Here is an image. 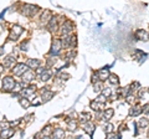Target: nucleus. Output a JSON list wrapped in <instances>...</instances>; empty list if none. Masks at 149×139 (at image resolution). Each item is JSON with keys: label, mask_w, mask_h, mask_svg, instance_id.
<instances>
[{"label": "nucleus", "mask_w": 149, "mask_h": 139, "mask_svg": "<svg viewBox=\"0 0 149 139\" xmlns=\"http://www.w3.org/2000/svg\"><path fill=\"white\" fill-rule=\"evenodd\" d=\"M14 86H15V81H14L13 77L8 76V77H5L3 80V91L4 92H11V91H14Z\"/></svg>", "instance_id": "f257e3e1"}, {"label": "nucleus", "mask_w": 149, "mask_h": 139, "mask_svg": "<svg viewBox=\"0 0 149 139\" xmlns=\"http://www.w3.org/2000/svg\"><path fill=\"white\" fill-rule=\"evenodd\" d=\"M39 8L35 6V5H31V4H25L24 8H23V14L26 15V16H34L36 13H37Z\"/></svg>", "instance_id": "f03ea898"}, {"label": "nucleus", "mask_w": 149, "mask_h": 139, "mask_svg": "<svg viewBox=\"0 0 149 139\" xmlns=\"http://www.w3.org/2000/svg\"><path fill=\"white\" fill-rule=\"evenodd\" d=\"M23 31H24V29L21 27V26H19V25H15V26H13V29H11V31H10V35H9V39L10 40H17V37L23 34Z\"/></svg>", "instance_id": "7ed1b4c3"}, {"label": "nucleus", "mask_w": 149, "mask_h": 139, "mask_svg": "<svg viewBox=\"0 0 149 139\" xmlns=\"http://www.w3.org/2000/svg\"><path fill=\"white\" fill-rule=\"evenodd\" d=\"M27 65L26 63H17V65L13 68V72L15 76H23V74L27 71Z\"/></svg>", "instance_id": "20e7f679"}, {"label": "nucleus", "mask_w": 149, "mask_h": 139, "mask_svg": "<svg viewBox=\"0 0 149 139\" xmlns=\"http://www.w3.org/2000/svg\"><path fill=\"white\" fill-rule=\"evenodd\" d=\"M62 49V42H61V40H55L54 42H52V47H51V51H50V53L52 56H56V55H58V52H60V50Z\"/></svg>", "instance_id": "39448f33"}, {"label": "nucleus", "mask_w": 149, "mask_h": 139, "mask_svg": "<svg viewBox=\"0 0 149 139\" xmlns=\"http://www.w3.org/2000/svg\"><path fill=\"white\" fill-rule=\"evenodd\" d=\"M15 62H16L15 56H14V55H9V56H6L5 60H4V65H5V67H13V66L15 65Z\"/></svg>", "instance_id": "423d86ee"}, {"label": "nucleus", "mask_w": 149, "mask_h": 139, "mask_svg": "<svg viewBox=\"0 0 149 139\" xmlns=\"http://www.w3.org/2000/svg\"><path fill=\"white\" fill-rule=\"evenodd\" d=\"M83 131L92 137V135H93V132H94V125H93L90 121H88V122H84V124H83Z\"/></svg>", "instance_id": "0eeeda50"}, {"label": "nucleus", "mask_w": 149, "mask_h": 139, "mask_svg": "<svg viewBox=\"0 0 149 139\" xmlns=\"http://www.w3.org/2000/svg\"><path fill=\"white\" fill-rule=\"evenodd\" d=\"M72 27H73L72 23H70V21H66V23L61 26V33H62V35H68V33L72 30Z\"/></svg>", "instance_id": "6e6552de"}, {"label": "nucleus", "mask_w": 149, "mask_h": 139, "mask_svg": "<svg viewBox=\"0 0 149 139\" xmlns=\"http://www.w3.org/2000/svg\"><path fill=\"white\" fill-rule=\"evenodd\" d=\"M35 78V73L33 71H26L24 74H23V81H25L26 83H30V82H33V80Z\"/></svg>", "instance_id": "1a4fd4ad"}, {"label": "nucleus", "mask_w": 149, "mask_h": 139, "mask_svg": "<svg viewBox=\"0 0 149 139\" xmlns=\"http://www.w3.org/2000/svg\"><path fill=\"white\" fill-rule=\"evenodd\" d=\"M35 86H30V87H26V88H23L20 91V94L23 96V97H27V96H31L34 92H35Z\"/></svg>", "instance_id": "9d476101"}, {"label": "nucleus", "mask_w": 149, "mask_h": 139, "mask_svg": "<svg viewBox=\"0 0 149 139\" xmlns=\"http://www.w3.org/2000/svg\"><path fill=\"white\" fill-rule=\"evenodd\" d=\"M40 60H36V58H29L26 61V65L29 66V68H37L40 67Z\"/></svg>", "instance_id": "9b49d317"}, {"label": "nucleus", "mask_w": 149, "mask_h": 139, "mask_svg": "<svg viewBox=\"0 0 149 139\" xmlns=\"http://www.w3.org/2000/svg\"><path fill=\"white\" fill-rule=\"evenodd\" d=\"M90 107H91V108H92L93 111L98 112V111L103 109L104 103H102V102H98V101H92V102H91V104H90Z\"/></svg>", "instance_id": "f8f14e48"}, {"label": "nucleus", "mask_w": 149, "mask_h": 139, "mask_svg": "<svg viewBox=\"0 0 149 139\" xmlns=\"http://www.w3.org/2000/svg\"><path fill=\"white\" fill-rule=\"evenodd\" d=\"M97 74H98V78H99L101 81H103V80H108V77H109V72H108L107 68H102V70H99V71L97 72Z\"/></svg>", "instance_id": "ddd939ff"}, {"label": "nucleus", "mask_w": 149, "mask_h": 139, "mask_svg": "<svg viewBox=\"0 0 149 139\" xmlns=\"http://www.w3.org/2000/svg\"><path fill=\"white\" fill-rule=\"evenodd\" d=\"M137 37L139 40H142V41H148L149 40V34L144 30H138L137 31Z\"/></svg>", "instance_id": "4468645a"}, {"label": "nucleus", "mask_w": 149, "mask_h": 139, "mask_svg": "<svg viewBox=\"0 0 149 139\" xmlns=\"http://www.w3.org/2000/svg\"><path fill=\"white\" fill-rule=\"evenodd\" d=\"M52 97H54V92L52 91L45 90L44 92H42V102H49Z\"/></svg>", "instance_id": "2eb2a0df"}, {"label": "nucleus", "mask_w": 149, "mask_h": 139, "mask_svg": "<svg viewBox=\"0 0 149 139\" xmlns=\"http://www.w3.org/2000/svg\"><path fill=\"white\" fill-rule=\"evenodd\" d=\"M52 19V14L50 10H45V13L41 15V21L42 23H45V24H49V21Z\"/></svg>", "instance_id": "dca6fc26"}, {"label": "nucleus", "mask_w": 149, "mask_h": 139, "mask_svg": "<svg viewBox=\"0 0 149 139\" xmlns=\"http://www.w3.org/2000/svg\"><path fill=\"white\" fill-rule=\"evenodd\" d=\"M52 137L54 138H57V139H61V138H65V131L62 128H56L52 133Z\"/></svg>", "instance_id": "f3484780"}, {"label": "nucleus", "mask_w": 149, "mask_h": 139, "mask_svg": "<svg viewBox=\"0 0 149 139\" xmlns=\"http://www.w3.org/2000/svg\"><path fill=\"white\" fill-rule=\"evenodd\" d=\"M113 114H114V111H113L112 108H108V109H106V111L103 112L102 118H103V121H109V119L112 118Z\"/></svg>", "instance_id": "a211bd4d"}, {"label": "nucleus", "mask_w": 149, "mask_h": 139, "mask_svg": "<svg viewBox=\"0 0 149 139\" xmlns=\"http://www.w3.org/2000/svg\"><path fill=\"white\" fill-rule=\"evenodd\" d=\"M142 113V107H138V106H133L132 108H131V111H129V115L131 117H137V115H139Z\"/></svg>", "instance_id": "6ab92c4d"}, {"label": "nucleus", "mask_w": 149, "mask_h": 139, "mask_svg": "<svg viewBox=\"0 0 149 139\" xmlns=\"http://www.w3.org/2000/svg\"><path fill=\"white\" fill-rule=\"evenodd\" d=\"M13 134H14V129H13V128H8V129L0 132V137H1V138H10V137H13Z\"/></svg>", "instance_id": "aec40b11"}, {"label": "nucleus", "mask_w": 149, "mask_h": 139, "mask_svg": "<svg viewBox=\"0 0 149 139\" xmlns=\"http://www.w3.org/2000/svg\"><path fill=\"white\" fill-rule=\"evenodd\" d=\"M41 133H42L44 137H51L52 133H54V128H52L51 125H47V127H45L44 129L41 131Z\"/></svg>", "instance_id": "412c9836"}, {"label": "nucleus", "mask_w": 149, "mask_h": 139, "mask_svg": "<svg viewBox=\"0 0 149 139\" xmlns=\"http://www.w3.org/2000/svg\"><path fill=\"white\" fill-rule=\"evenodd\" d=\"M67 128H68V131L71 132H74L77 129V123L74 119H67Z\"/></svg>", "instance_id": "4be33fe9"}, {"label": "nucleus", "mask_w": 149, "mask_h": 139, "mask_svg": "<svg viewBox=\"0 0 149 139\" xmlns=\"http://www.w3.org/2000/svg\"><path fill=\"white\" fill-rule=\"evenodd\" d=\"M57 29V21L55 17H52L50 21H49V30L51 31V33H54V31H56Z\"/></svg>", "instance_id": "5701e85b"}, {"label": "nucleus", "mask_w": 149, "mask_h": 139, "mask_svg": "<svg viewBox=\"0 0 149 139\" xmlns=\"http://www.w3.org/2000/svg\"><path fill=\"white\" fill-rule=\"evenodd\" d=\"M61 42H62V47H63V46H65V47H68V46L71 45V36H68V35H63Z\"/></svg>", "instance_id": "b1692460"}, {"label": "nucleus", "mask_w": 149, "mask_h": 139, "mask_svg": "<svg viewBox=\"0 0 149 139\" xmlns=\"http://www.w3.org/2000/svg\"><path fill=\"white\" fill-rule=\"evenodd\" d=\"M51 76H52V72H51L50 70H45L44 72L41 73V80L44 81V82H45V81H49V80L51 78Z\"/></svg>", "instance_id": "393cba45"}, {"label": "nucleus", "mask_w": 149, "mask_h": 139, "mask_svg": "<svg viewBox=\"0 0 149 139\" xmlns=\"http://www.w3.org/2000/svg\"><path fill=\"white\" fill-rule=\"evenodd\" d=\"M103 88H104V87H103V83H102V82H96V83H94V88H93V90H94L96 93H101V92L103 91Z\"/></svg>", "instance_id": "a878e982"}, {"label": "nucleus", "mask_w": 149, "mask_h": 139, "mask_svg": "<svg viewBox=\"0 0 149 139\" xmlns=\"http://www.w3.org/2000/svg\"><path fill=\"white\" fill-rule=\"evenodd\" d=\"M19 102H20L21 107H24V108H27V107H30V104H31V103H30V101H29L26 97H21Z\"/></svg>", "instance_id": "bb28decb"}, {"label": "nucleus", "mask_w": 149, "mask_h": 139, "mask_svg": "<svg viewBox=\"0 0 149 139\" xmlns=\"http://www.w3.org/2000/svg\"><path fill=\"white\" fill-rule=\"evenodd\" d=\"M108 81H109V83H112V84H116V86L119 83V80H118V77H117L116 74H109Z\"/></svg>", "instance_id": "cd10ccee"}, {"label": "nucleus", "mask_w": 149, "mask_h": 139, "mask_svg": "<svg viewBox=\"0 0 149 139\" xmlns=\"http://www.w3.org/2000/svg\"><path fill=\"white\" fill-rule=\"evenodd\" d=\"M141 128H149V119L148 118H142L139 122Z\"/></svg>", "instance_id": "c85d7f7f"}, {"label": "nucleus", "mask_w": 149, "mask_h": 139, "mask_svg": "<svg viewBox=\"0 0 149 139\" xmlns=\"http://www.w3.org/2000/svg\"><path fill=\"white\" fill-rule=\"evenodd\" d=\"M9 125H10V123H9V122H6V121H1V122H0V132L8 129V128H10Z\"/></svg>", "instance_id": "c756f323"}, {"label": "nucleus", "mask_w": 149, "mask_h": 139, "mask_svg": "<svg viewBox=\"0 0 149 139\" xmlns=\"http://www.w3.org/2000/svg\"><path fill=\"white\" fill-rule=\"evenodd\" d=\"M103 132L106 133V134H108V133H111V132H113V125L112 124H106L104 127H103Z\"/></svg>", "instance_id": "7c9ffc66"}, {"label": "nucleus", "mask_w": 149, "mask_h": 139, "mask_svg": "<svg viewBox=\"0 0 149 139\" xmlns=\"http://www.w3.org/2000/svg\"><path fill=\"white\" fill-rule=\"evenodd\" d=\"M125 102H127V103H129V104H134V102H135V97H133V96H131V94L125 96Z\"/></svg>", "instance_id": "2f4dec72"}, {"label": "nucleus", "mask_w": 149, "mask_h": 139, "mask_svg": "<svg viewBox=\"0 0 149 139\" xmlns=\"http://www.w3.org/2000/svg\"><path fill=\"white\" fill-rule=\"evenodd\" d=\"M102 94L104 96V97H109V96L112 94V90L111 88H103V91H102Z\"/></svg>", "instance_id": "473e14b6"}, {"label": "nucleus", "mask_w": 149, "mask_h": 139, "mask_svg": "<svg viewBox=\"0 0 149 139\" xmlns=\"http://www.w3.org/2000/svg\"><path fill=\"white\" fill-rule=\"evenodd\" d=\"M70 77H71L70 74H68V73H65V72H62V73L60 74V78H61V81H67Z\"/></svg>", "instance_id": "72a5a7b5"}, {"label": "nucleus", "mask_w": 149, "mask_h": 139, "mask_svg": "<svg viewBox=\"0 0 149 139\" xmlns=\"http://www.w3.org/2000/svg\"><path fill=\"white\" fill-rule=\"evenodd\" d=\"M74 56H76V52L72 50V51H70L66 55V60H72V58H74Z\"/></svg>", "instance_id": "f704fd0d"}, {"label": "nucleus", "mask_w": 149, "mask_h": 139, "mask_svg": "<svg viewBox=\"0 0 149 139\" xmlns=\"http://www.w3.org/2000/svg\"><path fill=\"white\" fill-rule=\"evenodd\" d=\"M81 117H82V121H84V122H88L91 119V114H88V113H82Z\"/></svg>", "instance_id": "c9c22d12"}, {"label": "nucleus", "mask_w": 149, "mask_h": 139, "mask_svg": "<svg viewBox=\"0 0 149 139\" xmlns=\"http://www.w3.org/2000/svg\"><path fill=\"white\" fill-rule=\"evenodd\" d=\"M76 44H77V39H76V36H71V47H73V46H76Z\"/></svg>", "instance_id": "e433bc0d"}, {"label": "nucleus", "mask_w": 149, "mask_h": 139, "mask_svg": "<svg viewBox=\"0 0 149 139\" xmlns=\"http://www.w3.org/2000/svg\"><path fill=\"white\" fill-rule=\"evenodd\" d=\"M106 98H107V97H104L103 94H101V96H99V97H98L97 99H96V101H98V102H102V103H104V102H106Z\"/></svg>", "instance_id": "4c0bfd02"}, {"label": "nucleus", "mask_w": 149, "mask_h": 139, "mask_svg": "<svg viewBox=\"0 0 149 139\" xmlns=\"http://www.w3.org/2000/svg\"><path fill=\"white\" fill-rule=\"evenodd\" d=\"M142 112H144L145 114H148L149 113V106L147 104V106H144V107H142Z\"/></svg>", "instance_id": "58836bf2"}, {"label": "nucleus", "mask_w": 149, "mask_h": 139, "mask_svg": "<svg viewBox=\"0 0 149 139\" xmlns=\"http://www.w3.org/2000/svg\"><path fill=\"white\" fill-rule=\"evenodd\" d=\"M27 42H26V44H25V42H23V44H21V50H24V51H26L27 49Z\"/></svg>", "instance_id": "ea45409f"}, {"label": "nucleus", "mask_w": 149, "mask_h": 139, "mask_svg": "<svg viewBox=\"0 0 149 139\" xmlns=\"http://www.w3.org/2000/svg\"><path fill=\"white\" fill-rule=\"evenodd\" d=\"M20 123V121L17 119V121H13V122H10V125H17Z\"/></svg>", "instance_id": "a19ab883"}, {"label": "nucleus", "mask_w": 149, "mask_h": 139, "mask_svg": "<svg viewBox=\"0 0 149 139\" xmlns=\"http://www.w3.org/2000/svg\"><path fill=\"white\" fill-rule=\"evenodd\" d=\"M37 68H39V70H37L36 72H37V73H40V74H41L42 72H44V71H45V68H42V67H37Z\"/></svg>", "instance_id": "79ce46f5"}, {"label": "nucleus", "mask_w": 149, "mask_h": 139, "mask_svg": "<svg viewBox=\"0 0 149 139\" xmlns=\"http://www.w3.org/2000/svg\"><path fill=\"white\" fill-rule=\"evenodd\" d=\"M3 71H4V66L0 63V73H3Z\"/></svg>", "instance_id": "37998d69"}, {"label": "nucleus", "mask_w": 149, "mask_h": 139, "mask_svg": "<svg viewBox=\"0 0 149 139\" xmlns=\"http://www.w3.org/2000/svg\"><path fill=\"white\" fill-rule=\"evenodd\" d=\"M4 53V47H0V56H1Z\"/></svg>", "instance_id": "c03bdc74"}, {"label": "nucleus", "mask_w": 149, "mask_h": 139, "mask_svg": "<svg viewBox=\"0 0 149 139\" xmlns=\"http://www.w3.org/2000/svg\"><path fill=\"white\" fill-rule=\"evenodd\" d=\"M148 92H149V90H148Z\"/></svg>", "instance_id": "a18cd8bd"}]
</instances>
